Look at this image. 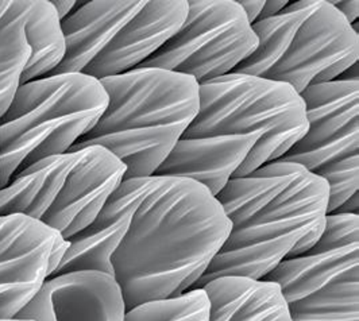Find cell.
<instances>
[{
    "label": "cell",
    "mask_w": 359,
    "mask_h": 321,
    "mask_svg": "<svg viewBox=\"0 0 359 321\" xmlns=\"http://www.w3.org/2000/svg\"><path fill=\"white\" fill-rule=\"evenodd\" d=\"M131 211L111 257L127 310L194 289L231 231L216 197L181 177L128 179Z\"/></svg>",
    "instance_id": "1"
},
{
    "label": "cell",
    "mask_w": 359,
    "mask_h": 321,
    "mask_svg": "<svg viewBox=\"0 0 359 321\" xmlns=\"http://www.w3.org/2000/svg\"><path fill=\"white\" fill-rule=\"evenodd\" d=\"M216 200L231 231L194 289L224 275L262 280L309 250L325 227L330 188L302 165L273 160L230 179Z\"/></svg>",
    "instance_id": "2"
},
{
    "label": "cell",
    "mask_w": 359,
    "mask_h": 321,
    "mask_svg": "<svg viewBox=\"0 0 359 321\" xmlns=\"http://www.w3.org/2000/svg\"><path fill=\"white\" fill-rule=\"evenodd\" d=\"M108 106L72 150L102 146L126 165L125 179L154 176L198 116L195 78L157 68H137L100 80Z\"/></svg>",
    "instance_id": "3"
},
{
    "label": "cell",
    "mask_w": 359,
    "mask_h": 321,
    "mask_svg": "<svg viewBox=\"0 0 359 321\" xmlns=\"http://www.w3.org/2000/svg\"><path fill=\"white\" fill-rule=\"evenodd\" d=\"M108 106L100 80L54 74L19 87L0 118V189L38 160L68 153Z\"/></svg>",
    "instance_id": "4"
},
{
    "label": "cell",
    "mask_w": 359,
    "mask_h": 321,
    "mask_svg": "<svg viewBox=\"0 0 359 321\" xmlns=\"http://www.w3.org/2000/svg\"><path fill=\"white\" fill-rule=\"evenodd\" d=\"M255 52L231 73L287 83L297 93L335 81L359 61V34L328 0H300L252 25Z\"/></svg>",
    "instance_id": "5"
},
{
    "label": "cell",
    "mask_w": 359,
    "mask_h": 321,
    "mask_svg": "<svg viewBox=\"0 0 359 321\" xmlns=\"http://www.w3.org/2000/svg\"><path fill=\"white\" fill-rule=\"evenodd\" d=\"M308 130L306 103L287 83L229 73L200 86L198 116L181 138L258 134L233 179L281 158Z\"/></svg>",
    "instance_id": "6"
},
{
    "label": "cell",
    "mask_w": 359,
    "mask_h": 321,
    "mask_svg": "<svg viewBox=\"0 0 359 321\" xmlns=\"http://www.w3.org/2000/svg\"><path fill=\"white\" fill-rule=\"evenodd\" d=\"M126 175V165L102 146L38 160L0 189V216L20 214L65 240L86 230Z\"/></svg>",
    "instance_id": "7"
},
{
    "label": "cell",
    "mask_w": 359,
    "mask_h": 321,
    "mask_svg": "<svg viewBox=\"0 0 359 321\" xmlns=\"http://www.w3.org/2000/svg\"><path fill=\"white\" fill-rule=\"evenodd\" d=\"M262 280L280 285L290 321H359L358 214H327L319 240Z\"/></svg>",
    "instance_id": "8"
},
{
    "label": "cell",
    "mask_w": 359,
    "mask_h": 321,
    "mask_svg": "<svg viewBox=\"0 0 359 321\" xmlns=\"http://www.w3.org/2000/svg\"><path fill=\"white\" fill-rule=\"evenodd\" d=\"M308 130L277 160L304 166L327 181V214L359 192V81H330L303 90Z\"/></svg>",
    "instance_id": "9"
},
{
    "label": "cell",
    "mask_w": 359,
    "mask_h": 321,
    "mask_svg": "<svg viewBox=\"0 0 359 321\" xmlns=\"http://www.w3.org/2000/svg\"><path fill=\"white\" fill-rule=\"evenodd\" d=\"M258 38L235 0H189L179 32L138 68L191 76L198 86L223 77L250 57Z\"/></svg>",
    "instance_id": "10"
},
{
    "label": "cell",
    "mask_w": 359,
    "mask_h": 321,
    "mask_svg": "<svg viewBox=\"0 0 359 321\" xmlns=\"http://www.w3.org/2000/svg\"><path fill=\"white\" fill-rule=\"evenodd\" d=\"M69 240L25 214L0 216V320L15 319L60 266Z\"/></svg>",
    "instance_id": "11"
},
{
    "label": "cell",
    "mask_w": 359,
    "mask_h": 321,
    "mask_svg": "<svg viewBox=\"0 0 359 321\" xmlns=\"http://www.w3.org/2000/svg\"><path fill=\"white\" fill-rule=\"evenodd\" d=\"M127 308L115 277L76 270L49 277L15 319L30 321H123Z\"/></svg>",
    "instance_id": "12"
},
{
    "label": "cell",
    "mask_w": 359,
    "mask_h": 321,
    "mask_svg": "<svg viewBox=\"0 0 359 321\" xmlns=\"http://www.w3.org/2000/svg\"><path fill=\"white\" fill-rule=\"evenodd\" d=\"M188 15L187 0H146L115 32L83 74L97 80L137 69L179 32Z\"/></svg>",
    "instance_id": "13"
},
{
    "label": "cell",
    "mask_w": 359,
    "mask_h": 321,
    "mask_svg": "<svg viewBox=\"0 0 359 321\" xmlns=\"http://www.w3.org/2000/svg\"><path fill=\"white\" fill-rule=\"evenodd\" d=\"M258 138V134L180 138L154 176L194 179L216 197L233 179Z\"/></svg>",
    "instance_id": "14"
},
{
    "label": "cell",
    "mask_w": 359,
    "mask_h": 321,
    "mask_svg": "<svg viewBox=\"0 0 359 321\" xmlns=\"http://www.w3.org/2000/svg\"><path fill=\"white\" fill-rule=\"evenodd\" d=\"M146 0H97L83 3L61 20L67 52L54 74L83 73L115 32L137 14Z\"/></svg>",
    "instance_id": "15"
},
{
    "label": "cell",
    "mask_w": 359,
    "mask_h": 321,
    "mask_svg": "<svg viewBox=\"0 0 359 321\" xmlns=\"http://www.w3.org/2000/svg\"><path fill=\"white\" fill-rule=\"evenodd\" d=\"M208 321H290L278 284L241 275H224L207 282Z\"/></svg>",
    "instance_id": "16"
},
{
    "label": "cell",
    "mask_w": 359,
    "mask_h": 321,
    "mask_svg": "<svg viewBox=\"0 0 359 321\" xmlns=\"http://www.w3.org/2000/svg\"><path fill=\"white\" fill-rule=\"evenodd\" d=\"M25 33L32 49L20 86L49 77L62 62L67 43L61 20L49 0H27Z\"/></svg>",
    "instance_id": "17"
},
{
    "label": "cell",
    "mask_w": 359,
    "mask_h": 321,
    "mask_svg": "<svg viewBox=\"0 0 359 321\" xmlns=\"http://www.w3.org/2000/svg\"><path fill=\"white\" fill-rule=\"evenodd\" d=\"M26 14L27 0H0V118L11 106L32 55Z\"/></svg>",
    "instance_id": "18"
},
{
    "label": "cell",
    "mask_w": 359,
    "mask_h": 321,
    "mask_svg": "<svg viewBox=\"0 0 359 321\" xmlns=\"http://www.w3.org/2000/svg\"><path fill=\"white\" fill-rule=\"evenodd\" d=\"M210 300L204 289H191L177 297L141 303L127 310L123 321H208Z\"/></svg>",
    "instance_id": "19"
},
{
    "label": "cell",
    "mask_w": 359,
    "mask_h": 321,
    "mask_svg": "<svg viewBox=\"0 0 359 321\" xmlns=\"http://www.w3.org/2000/svg\"><path fill=\"white\" fill-rule=\"evenodd\" d=\"M328 3H330L331 6H334L350 25H353L354 22L358 20V0H347V1H338V0L334 1V0H328Z\"/></svg>",
    "instance_id": "20"
},
{
    "label": "cell",
    "mask_w": 359,
    "mask_h": 321,
    "mask_svg": "<svg viewBox=\"0 0 359 321\" xmlns=\"http://www.w3.org/2000/svg\"><path fill=\"white\" fill-rule=\"evenodd\" d=\"M238 3L243 8L250 25L257 22V19L259 17V14L265 6L264 0H238Z\"/></svg>",
    "instance_id": "21"
},
{
    "label": "cell",
    "mask_w": 359,
    "mask_h": 321,
    "mask_svg": "<svg viewBox=\"0 0 359 321\" xmlns=\"http://www.w3.org/2000/svg\"><path fill=\"white\" fill-rule=\"evenodd\" d=\"M287 4H289V1H287V0H283V1L281 0L265 1V6H264L259 17L257 19V22L264 20V19L273 18V17L278 15L287 7Z\"/></svg>",
    "instance_id": "22"
},
{
    "label": "cell",
    "mask_w": 359,
    "mask_h": 321,
    "mask_svg": "<svg viewBox=\"0 0 359 321\" xmlns=\"http://www.w3.org/2000/svg\"><path fill=\"white\" fill-rule=\"evenodd\" d=\"M52 4H53V7L57 11V15H58L60 20H64L72 13L74 7L79 3L74 1V0H53Z\"/></svg>",
    "instance_id": "23"
},
{
    "label": "cell",
    "mask_w": 359,
    "mask_h": 321,
    "mask_svg": "<svg viewBox=\"0 0 359 321\" xmlns=\"http://www.w3.org/2000/svg\"><path fill=\"white\" fill-rule=\"evenodd\" d=\"M358 198L359 192H357V193H354L353 196L350 197L347 201H344L341 207L335 212H332V214H358Z\"/></svg>",
    "instance_id": "24"
},
{
    "label": "cell",
    "mask_w": 359,
    "mask_h": 321,
    "mask_svg": "<svg viewBox=\"0 0 359 321\" xmlns=\"http://www.w3.org/2000/svg\"><path fill=\"white\" fill-rule=\"evenodd\" d=\"M337 80H339V81H359L358 62H355L350 68H347Z\"/></svg>",
    "instance_id": "25"
},
{
    "label": "cell",
    "mask_w": 359,
    "mask_h": 321,
    "mask_svg": "<svg viewBox=\"0 0 359 321\" xmlns=\"http://www.w3.org/2000/svg\"><path fill=\"white\" fill-rule=\"evenodd\" d=\"M0 321H30V320H20V319H8V320H0Z\"/></svg>",
    "instance_id": "26"
}]
</instances>
